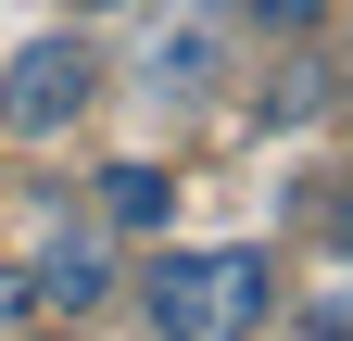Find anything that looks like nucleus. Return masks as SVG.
Segmentation results:
<instances>
[{
    "instance_id": "f257e3e1",
    "label": "nucleus",
    "mask_w": 353,
    "mask_h": 341,
    "mask_svg": "<svg viewBox=\"0 0 353 341\" xmlns=\"http://www.w3.org/2000/svg\"><path fill=\"white\" fill-rule=\"evenodd\" d=\"M139 304H152V341H252V316L278 304V278H265L252 240H228V253H164Z\"/></svg>"
},
{
    "instance_id": "f03ea898",
    "label": "nucleus",
    "mask_w": 353,
    "mask_h": 341,
    "mask_svg": "<svg viewBox=\"0 0 353 341\" xmlns=\"http://www.w3.org/2000/svg\"><path fill=\"white\" fill-rule=\"evenodd\" d=\"M88 89H101V76H88L76 38H38V51L13 64V89H0V114H13L26 139H51V126H76V114H88Z\"/></svg>"
},
{
    "instance_id": "7ed1b4c3",
    "label": "nucleus",
    "mask_w": 353,
    "mask_h": 341,
    "mask_svg": "<svg viewBox=\"0 0 353 341\" xmlns=\"http://www.w3.org/2000/svg\"><path fill=\"white\" fill-rule=\"evenodd\" d=\"M26 304H101V240H88V228H51V240H38V278H26Z\"/></svg>"
},
{
    "instance_id": "20e7f679",
    "label": "nucleus",
    "mask_w": 353,
    "mask_h": 341,
    "mask_svg": "<svg viewBox=\"0 0 353 341\" xmlns=\"http://www.w3.org/2000/svg\"><path fill=\"white\" fill-rule=\"evenodd\" d=\"M164 202H176L164 164H114V177H101V215H114V228H164Z\"/></svg>"
},
{
    "instance_id": "39448f33",
    "label": "nucleus",
    "mask_w": 353,
    "mask_h": 341,
    "mask_svg": "<svg viewBox=\"0 0 353 341\" xmlns=\"http://www.w3.org/2000/svg\"><path fill=\"white\" fill-rule=\"evenodd\" d=\"M214 76V26H176V38H152V89H202Z\"/></svg>"
},
{
    "instance_id": "423d86ee",
    "label": "nucleus",
    "mask_w": 353,
    "mask_h": 341,
    "mask_svg": "<svg viewBox=\"0 0 353 341\" xmlns=\"http://www.w3.org/2000/svg\"><path fill=\"white\" fill-rule=\"evenodd\" d=\"M303 341H341V291H316V304H303Z\"/></svg>"
},
{
    "instance_id": "0eeeda50",
    "label": "nucleus",
    "mask_w": 353,
    "mask_h": 341,
    "mask_svg": "<svg viewBox=\"0 0 353 341\" xmlns=\"http://www.w3.org/2000/svg\"><path fill=\"white\" fill-rule=\"evenodd\" d=\"M252 13H265V26H316L328 0H252Z\"/></svg>"
},
{
    "instance_id": "6e6552de",
    "label": "nucleus",
    "mask_w": 353,
    "mask_h": 341,
    "mask_svg": "<svg viewBox=\"0 0 353 341\" xmlns=\"http://www.w3.org/2000/svg\"><path fill=\"white\" fill-rule=\"evenodd\" d=\"M76 13H114V0H76Z\"/></svg>"
},
{
    "instance_id": "1a4fd4ad",
    "label": "nucleus",
    "mask_w": 353,
    "mask_h": 341,
    "mask_svg": "<svg viewBox=\"0 0 353 341\" xmlns=\"http://www.w3.org/2000/svg\"><path fill=\"white\" fill-rule=\"evenodd\" d=\"M51 341H63V329H51Z\"/></svg>"
}]
</instances>
